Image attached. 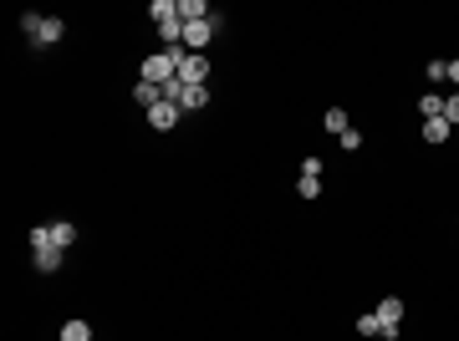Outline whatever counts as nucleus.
Here are the masks:
<instances>
[{
	"label": "nucleus",
	"instance_id": "nucleus-1",
	"mask_svg": "<svg viewBox=\"0 0 459 341\" xmlns=\"http://www.w3.org/2000/svg\"><path fill=\"white\" fill-rule=\"evenodd\" d=\"M214 31H220V16H209V21H184V51L204 56V46L214 41Z\"/></svg>",
	"mask_w": 459,
	"mask_h": 341
},
{
	"label": "nucleus",
	"instance_id": "nucleus-2",
	"mask_svg": "<svg viewBox=\"0 0 459 341\" xmlns=\"http://www.w3.org/2000/svg\"><path fill=\"white\" fill-rule=\"evenodd\" d=\"M179 82H189V87H209V56H184L179 61Z\"/></svg>",
	"mask_w": 459,
	"mask_h": 341
},
{
	"label": "nucleus",
	"instance_id": "nucleus-3",
	"mask_svg": "<svg viewBox=\"0 0 459 341\" xmlns=\"http://www.w3.org/2000/svg\"><path fill=\"white\" fill-rule=\"evenodd\" d=\"M179 117H184V107H179V102H159V107L148 112V128H153V133H169Z\"/></svg>",
	"mask_w": 459,
	"mask_h": 341
},
{
	"label": "nucleus",
	"instance_id": "nucleus-4",
	"mask_svg": "<svg viewBox=\"0 0 459 341\" xmlns=\"http://www.w3.org/2000/svg\"><path fill=\"white\" fill-rule=\"evenodd\" d=\"M61 36H67V21H56V16H46V26L36 31V41H31V46H36V51H46V46H56Z\"/></svg>",
	"mask_w": 459,
	"mask_h": 341
},
{
	"label": "nucleus",
	"instance_id": "nucleus-5",
	"mask_svg": "<svg viewBox=\"0 0 459 341\" xmlns=\"http://www.w3.org/2000/svg\"><path fill=\"white\" fill-rule=\"evenodd\" d=\"M133 102H138L143 112H153V107L164 102V87H153V82H143V77H138V87H133Z\"/></svg>",
	"mask_w": 459,
	"mask_h": 341
},
{
	"label": "nucleus",
	"instance_id": "nucleus-6",
	"mask_svg": "<svg viewBox=\"0 0 459 341\" xmlns=\"http://www.w3.org/2000/svg\"><path fill=\"white\" fill-rule=\"evenodd\" d=\"M209 97H214L209 87H189V82H184V102H179V107H184V112H199V107H209Z\"/></svg>",
	"mask_w": 459,
	"mask_h": 341
},
{
	"label": "nucleus",
	"instance_id": "nucleus-7",
	"mask_svg": "<svg viewBox=\"0 0 459 341\" xmlns=\"http://www.w3.org/2000/svg\"><path fill=\"white\" fill-rule=\"evenodd\" d=\"M449 133L454 128H449L444 117H423V143H449Z\"/></svg>",
	"mask_w": 459,
	"mask_h": 341
},
{
	"label": "nucleus",
	"instance_id": "nucleus-8",
	"mask_svg": "<svg viewBox=\"0 0 459 341\" xmlns=\"http://www.w3.org/2000/svg\"><path fill=\"white\" fill-rule=\"evenodd\" d=\"M51 239L61 244V250H72V244H77V224L72 220H51Z\"/></svg>",
	"mask_w": 459,
	"mask_h": 341
},
{
	"label": "nucleus",
	"instance_id": "nucleus-9",
	"mask_svg": "<svg viewBox=\"0 0 459 341\" xmlns=\"http://www.w3.org/2000/svg\"><path fill=\"white\" fill-rule=\"evenodd\" d=\"M214 11L204 6V0H179V21H209Z\"/></svg>",
	"mask_w": 459,
	"mask_h": 341
},
{
	"label": "nucleus",
	"instance_id": "nucleus-10",
	"mask_svg": "<svg viewBox=\"0 0 459 341\" xmlns=\"http://www.w3.org/2000/svg\"><path fill=\"white\" fill-rule=\"evenodd\" d=\"M61 255H67V250H36V260H31V265H36L41 275H56V270H61Z\"/></svg>",
	"mask_w": 459,
	"mask_h": 341
},
{
	"label": "nucleus",
	"instance_id": "nucleus-11",
	"mask_svg": "<svg viewBox=\"0 0 459 341\" xmlns=\"http://www.w3.org/2000/svg\"><path fill=\"white\" fill-rule=\"evenodd\" d=\"M378 321H403V301H398V296H388V301H378Z\"/></svg>",
	"mask_w": 459,
	"mask_h": 341
},
{
	"label": "nucleus",
	"instance_id": "nucleus-12",
	"mask_svg": "<svg viewBox=\"0 0 459 341\" xmlns=\"http://www.w3.org/2000/svg\"><path fill=\"white\" fill-rule=\"evenodd\" d=\"M31 250H61V244L51 239V224H36V229H31Z\"/></svg>",
	"mask_w": 459,
	"mask_h": 341
},
{
	"label": "nucleus",
	"instance_id": "nucleus-13",
	"mask_svg": "<svg viewBox=\"0 0 459 341\" xmlns=\"http://www.w3.org/2000/svg\"><path fill=\"white\" fill-rule=\"evenodd\" d=\"M148 16L164 26V21H179V6H174V0H153V6H148Z\"/></svg>",
	"mask_w": 459,
	"mask_h": 341
},
{
	"label": "nucleus",
	"instance_id": "nucleus-14",
	"mask_svg": "<svg viewBox=\"0 0 459 341\" xmlns=\"http://www.w3.org/2000/svg\"><path fill=\"white\" fill-rule=\"evenodd\" d=\"M322 122H327V133H337V138H342V133L352 128V122H347V112H342V107H332V112H327Z\"/></svg>",
	"mask_w": 459,
	"mask_h": 341
},
{
	"label": "nucleus",
	"instance_id": "nucleus-15",
	"mask_svg": "<svg viewBox=\"0 0 459 341\" xmlns=\"http://www.w3.org/2000/svg\"><path fill=\"white\" fill-rule=\"evenodd\" d=\"M61 341H92V326L87 321H67L61 326Z\"/></svg>",
	"mask_w": 459,
	"mask_h": 341
},
{
	"label": "nucleus",
	"instance_id": "nucleus-16",
	"mask_svg": "<svg viewBox=\"0 0 459 341\" xmlns=\"http://www.w3.org/2000/svg\"><path fill=\"white\" fill-rule=\"evenodd\" d=\"M418 112H423V117H444V97H439V92H428V97H418Z\"/></svg>",
	"mask_w": 459,
	"mask_h": 341
},
{
	"label": "nucleus",
	"instance_id": "nucleus-17",
	"mask_svg": "<svg viewBox=\"0 0 459 341\" xmlns=\"http://www.w3.org/2000/svg\"><path fill=\"white\" fill-rule=\"evenodd\" d=\"M41 26H46V16H41V11H26V16H21V31H26L31 41H36V31H41Z\"/></svg>",
	"mask_w": 459,
	"mask_h": 341
},
{
	"label": "nucleus",
	"instance_id": "nucleus-18",
	"mask_svg": "<svg viewBox=\"0 0 459 341\" xmlns=\"http://www.w3.org/2000/svg\"><path fill=\"white\" fill-rule=\"evenodd\" d=\"M296 194L301 199H317L322 194V178H296Z\"/></svg>",
	"mask_w": 459,
	"mask_h": 341
},
{
	"label": "nucleus",
	"instance_id": "nucleus-19",
	"mask_svg": "<svg viewBox=\"0 0 459 341\" xmlns=\"http://www.w3.org/2000/svg\"><path fill=\"white\" fill-rule=\"evenodd\" d=\"M444 122H449V128H459V92H454V97H444Z\"/></svg>",
	"mask_w": 459,
	"mask_h": 341
},
{
	"label": "nucleus",
	"instance_id": "nucleus-20",
	"mask_svg": "<svg viewBox=\"0 0 459 341\" xmlns=\"http://www.w3.org/2000/svg\"><path fill=\"white\" fill-rule=\"evenodd\" d=\"M337 143H342L347 153H357V148H362V133H357V128H347V133H342V138H337Z\"/></svg>",
	"mask_w": 459,
	"mask_h": 341
},
{
	"label": "nucleus",
	"instance_id": "nucleus-21",
	"mask_svg": "<svg viewBox=\"0 0 459 341\" xmlns=\"http://www.w3.org/2000/svg\"><path fill=\"white\" fill-rule=\"evenodd\" d=\"M164 102H184V82H179V77L164 87Z\"/></svg>",
	"mask_w": 459,
	"mask_h": 341
},
{
	"label": "nucleus",
	"instance_id": "nucleus-22",
	"mask_svg": "<svg viewBox=\"0 0 459 341\" xmlns=\"http://www.w3.org/2000/svg\"><path fill=\"white\" fill-rule=\"evenodd\" d=\"M357 331H362V336H378V331H383V321H378V316H362V321H357Z\"/></svg>",
	"mask_w": 459,
	"mask_h": 341
},
{
	"label": "nucleus",
	"instance_id": "nucleus-23",
	"mask_svg": "<svg viewBox=\"0 0 459 341\" xmlns=\"http://www.w3.org/2000/svg\"><path fill=\"white\" fill-rule=\"evenodd\" d=\"M449 77V61H428V82H444Z\"/></svg>",
	"mask_w": 459,
	"mask_h": 341
},
{
	"label": "nucleus",
	"instance_id": "nucleus-24",
	"mask_svg": "<svg viewBox=\"0 0 459 341\" xmlns=\"http://www.w3.org/2000/svg\"><path fill=\"white\" fill-rule=\"evenodd\" d=\"M301 178H322V158H306L301 163Z\"/></svg>",
	"mask_w": 459,
	"mask_h": 341
},
{
	"label": "nucleus",
	"instance_id": "nucleus-25",
	"mask_svg": "<svg viewBox=\"0 0 459 341\" xmlns=\"http://www.w3.org/2000/svg\"><path fill=\"white\" fill-rule=\"evenodd\" d=\"M449 82H454V87H459V56H454V61H449Z\"/></svg>",
	"mask_w": 459,
	"mask_h": 341
}]
</instances>
